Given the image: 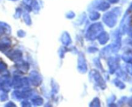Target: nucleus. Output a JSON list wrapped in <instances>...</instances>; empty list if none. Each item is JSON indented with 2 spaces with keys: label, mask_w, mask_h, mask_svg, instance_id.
<instances>
[{
  "label": "nucleus",
  "mask_w": 132,
  "mask_h": 107,
  "mask_svg": "<svg viewBox=\"0 0 132 107\" xmlns=\"http://www.w3.org/2000/svg\"><path fill=\"white\" fill-rule=\"evenodd\" d=\"M121 10L120 8H114L111 11L107 12L103 15V21L109 28H113L116 25L118 16L121 14Z\"/></svg>",
  "instance_id": "nucleus-1"
},
{
  "label": "nucleus",
  "mask_w": 132,
  "mask_h": 107,
  "mask_svg": "<svg viewBox=\"0 0 132 107\" xmlns=\"http://www.w3.org/2000/svg\"><path fill=\"white\" fill-rule=\"evenodd\" d=\"M103 29L104 28L101 23H95L91 24L86 30L85 35L86 38L89 41H94L103 32Z\"/></svg>",
  "instance_id": "nucleus-2"
},
{
  "label": "nucleus",
  "mask_w": 132,
  "mask_h": 107,
  "mask_svg": "<svg viewBox=\"0 0 132 107\" xmlns=\"http://www.w3.org/2000/svg\"><path fill=\"white\" fill-rule=\"evenodd\" d=\"M130 23H131V16L129 15L128 12L126 13L122 19L120 24V28L119 31L121 34H125L127 32H128L130 29Z\"/></svg>",
  "instance_id": "nucleus-3"
},
{
  "label": "nucleus",
  "mask_w": 132,
  "mask_h": 107,
  "mask_svg": "<svg viewBox=\"0 0 132 107\" xmlns=\"http://www.w3.org/2000/svg\"><path fill=\"white\" fill-rule=\"evenodd\" d=\"M92 7L97 10L104 12L110 8V5L106 0H94L92 4Z\"/></svg>",
  "instance_id": "nucleus-4"
},
{
  "label": "nucleus",
  "mask_w": 132,
  "mask_h": 107,
  "mask_svg": "<svg viewBox=\"0 0 132 107\" xmlns=\"http://www.w3.org/2000/svg\"><path fill=\"white\" fill-rule=\"evenodd\" d=\"M25 8L31 12L33 10L35 13H38L40 10V5L37 0H23Z\"/></svg>",
  "instance_id": "nucleus-5"
},
{
  "label": "nucleus",
  "mask_w": 132,
  "mask_h": 107,
  "mask_svg": "<svg viewBox=\"0 0 132 107\" xmlns=\"http://www.w3.org/2000/svg\"><path fill=\"white\" fill-rule=\"evenodd\" d=\"M6 55L15 63L21 61L23 59V53L19 50H12L6 51Z\"/></svg>",
  "instance_id": "nucleus-6"
},
{
  "label": "nucleus",
  "mask_w": 132,
  "mask_h": 107,
  "mask_svg": "<svg viewBox=\"0 0 132 107\" xmlns=\"http://www.w3.org/2000/svg\"><path fill=\"white\" fill-rule=\"evenodd\" d=\"M121 34L119 31H117L115 33V41L112 44H111L112 53L118 52L121 47Z\"/></svg>",
  "instance_id": "nucleus-7"
},
{
  "label": "nucleus",
  "mask_w": 132,
  "mask_h": 107,
  "mask_svg": "<svg viewBox=\"0 0 132 107\" xmlns=\"http://www.w3.org/2000/svg\"><path fill=\"white\" fill-rule=\"evenodd\" d=\"M11 40L8 37H3L0 39V51L3 53H6L11 46Z\"/></svg>",
  "instance_id": "nucleus-8"
},
{
  "label": "nucleus",
  "mask_w": 132,
  "mask_h": 107,
  "mask_svg": "<svg viewBox=\"0 0 132 107\" xmlns=\"http://www.w3.org/2000/svg\"><path fill=\"white\" fill-rule=\"evenodd\" d=\"M78 68L81 71L85 72L87 69L86 61L85 55L82 53H79L78 56Z\"/></svg>",
  "instance_id": "nucleus-9"
},
{
  "label": "nucleus",
  "mask_w": 132,
  "mask_h": 107,
  "mask_svg": "<svg viewBox=\"0 0 132 107\" xmlns=\"http://www.w3.org/2000/svg\"><path fill=\"white\" fill-rule=\"evenodd\" d=\"M11 30L10 25L6 23L0 21V34L9 35L11 33Z\"/></svg>",
  "instance_id": "nucleus-10"
},
{
  "label": "nucleus",
  "mask_w": 132,
  "mask_h": 107,
  "mask_svg": "<svg viewBox=\"0 0 132 107\" xmlns=\"http://www.w3.org/2000/svg\"><path fill=\"white\" fill-rule=\"evenodd\" d=\"M97 38L100 44L104 45L107 43V42H108V41H109L110 36L106 32L103 31V32L99 35Z\"/></svg>",
  "instance_id": "nucleus-11"
},
{
  "label": "nucleus",
  "mask_w": 132,
  "mask_h": 107,
  "mask_svg": "<svg viewBox=\"0 0 132 107\" xmlns=\"http://www.w3.org/2000/svg\"><path fill=\"white\" fill-rule=\"evenodd\" d=\"M61 41L62 44L65 46H68L72 43V38H71L70 35L67 32H63V34L61 37Z\"/></svg>",
  "instance_id": "nucleus-12"
},
{
  "label": "nucleus",
  "mask_w": 132,
  "mask_h": 107,
  "mask_svg": "<svg viewBox=\"0 0 132 107\" xmlns=\"http://www.w3.org/2000/svg\"><path fill=\"white\" fill-rule=\"evenodd\" d=\"M108 65L111 71H114L119 63V59L117 56H111L108 59Z\"/></svg>",
  "instance_id": "nucleus-13"
},
{
  "label": "nucleus",
  "mask_w": 132,
  "mask_h": 107,
  "mask_svg": "<svg viewBox=\"0 0 132 107\" xmlns=\"http://www.w3.org/2000/svg\"><path fill=\"white\" fill-rule=\"evenodd\" d=\"M101 17V14L96 10H92L89 14V18L92 21H97Z\"/></svg>",
  "instance_id": "nucleus-14"
},
{
  "label": "nucleus",
  "mask_w": 132,
  "mask_h": 107,
  "mask_svg": "<svg viewBox=\"0 0 132 107\" xmlns=\"http://www.w3.org/2000/svg\"><path fill=\"white\" fill-rule=\"evenodd\" d=\"M111 52H112V48H111V45H109V46L104 47V48L101 50V55L102 56V57H108V55L110 54Z\"/></svg>",
  "instance_id": "nucleus-15"
},
{
  "label": "nucleus",
  "mask_w": 132,
  "mask_h": 107,
  "mask_svg": "<svg viewBox=\"0 0 132 107\" xmlns=\"http://www.w3.org/2000/svg\"><path fill=\"white\" fill-rule=\"evenodd\" d=\"M23 18L24 22L27 25L30 26L32 24V19H31L30 15L28 14V12H24L23 13Z\"/></svg>",
  "instance_id": "nucleus-16"
},
{
  "label": "nucleus",
  "mask_w": 132,
  "mask_h": 107,
  "mask_svg": "<svg viewBox=\"0 0 132 107\" xmlns=\"http://www.w3.org/2000/svg\"><path fill=\"white\" fill-rule=\"evenodd\" d=\"M122 59H123L124 61L126 62H131L132 61V53L131 51H128L125 52V53L122 55Z\"/></svg>",
  "instance_id": "nucleus-17"
},
{
  "label": "nucleus",
  "mask_w": 132,
  "mask_h": 107,
  "mask_svg": "<svg viewBox=\"0 0 132 107\" xmlns=\"http://www.w3.org/2000/svg\"><path fill=\"white\" fill-rule=\"evenodd\" d=\"M23 14V10L21 8H17L15 9V14L14 15V17L15 19H18V18L20 17L21 16V15Z\"/></svg>",
  "instance_id": "nucleus-18"
},
{
  "label": "nucleus",
  "mask_w": 132,
  "mask_h": 107,
  "mask_svg": "<svg viewBox=\"0 0 132 107\" xmlns=\"http://www.w3.org/2000/svg\"><path fill=\"white\" fill-rule=\"evenodd\" d=\"M67 47H61L60 50H59V52L60 57H61V58L64 57V55H65V53H67Z\"/></svg>",
  "instance_id": "nucleus-19"
},
{
  "label": "nucleus",
  "mask_w": 132,
  "mask_h": 107,
  "mask_svg": "<svg viewBox=\"0 0 132 107\" xmlns=\"http://www.w3.org/2000/svg\"><path fill=\"white\" fill-rule=\"evenodd\" d=\"M6 67H7V65L5 63H4L3 62H0V73L5 71L6 69Z\"/></svg>",
  "instance_id": "nucleus-20"
},
{
  "label": "nucleus",
  "mask_w": 132,
  "mask_h": 107,
  "mask_svg": "<svg viewBox=\"0 0 132 107\" xmlns=\"http://www.w3.org/2000/svg\"><path fill=\"white\" fill-rule=\"evenodd\" d=\"M75 16H76V14H75V13L73 12V11L68 12L67 13V14H66V17L70 19H73V18L75 17Z\"/></svg>",
  "instance_id": "nucleus-21"
},
{
  "label": "nucleus",
  "mask_w": 132,
  "mask_h": 107,
  "mask_svg": "<svg viewBox=\"0 0 132 107\" xmlns=\"http://www.w3.org/2000/svg\"><path fill=\"white\" fill-rule=\"evenodd\" d=\"M88 51L89 53H94L97 52L98 51V49L96 48L95 47H90L88 49Z\"/></svg>",
  "instance_id": "nucleus-22"
},
{
  "label": "nucleus",
  "mask_w": 132,
  "mask_h": 107,
  "mask_svg": "<svg viewBox=\"0 0 132 107\" xmlns=\"http://www.w3.org/2000/svg\"><path fill=\"white\" fill-rule=\"evenodd\" d=\"M25 32L23 30H19L18 32V35L19 37H24L25 36Z\"/></svg>",
  "instance_id": "nucleus-23"
},
{
  "label": "nucleus",
  "mask_w": 132,
  "mask_h": 107,
  "mask_svg": "<svg viewBox=\"0 0 132 107\" xmlns=\"http://www.w3.org/2000/svg\"><path fill=\"white\" fill-rule=\"evenodd\" d=\"M107 1H108V3H110L116 4L119 1V0H107Z\"/></svg>",
  "instance_id": "nucleus-24"
},
{
  "label": "nucleus",
  "mask_w": 132,
  "mask_h": 107,
  "mask_svg": "<svg viewBox=\"0 0 132 107\" xmlns=\"http://www.w3.org/2000/svg\"><path fill=\"white\" fill-rule=\"evenodd\" d=\"M127 69H128L129 72L132 73V64H129L127 65Z\"/></svg>",
  "instance_id": "nucleus-25"
},
{
  "label": "nucleus",
  "mask_w": 132,
  "mask_h": 107,
  "mask_svg": "<svg viewBox=\"0 0 132 107\" xmlns=\"http://www.w3.org/2000/svg\"><path fill=\"white\" fill-rule=\"evenodd\" d=\"M0 98H1V101H5V100L6 99V96H1V97H0Z\"/></svg>",
  "instance_id": "nucleus-26"
},
{
  "label": "nucleus",
  "mask_w": 132,
  "mask_h": 107,
  "mask_svg": "<svg viewBox=\"0 0 132 107\" xmlns=\"http://www.w3.org/2000/svg\"><path fill=\"white\" fill-rule=\"evenodd\" d=\"M10 1H18V0H10Z\"/></svg>",
  "instance_id": "nucleus-27"
},
{
  "label": "nucleus",
  "mask_w": 132,
  "mask_h": 107,
  "mask_svg": "<svg viewBox=\"0 0 132 107\" xmlns=\"http://www.w3.org/2000/svg\"><path fill=\"white\" fill-rule=\"evenodd\" d=\"M1 1H2V0H0V2H1Z\"/></svg>",
  "instance_id": "nucleus-28"
}]
</instances>
